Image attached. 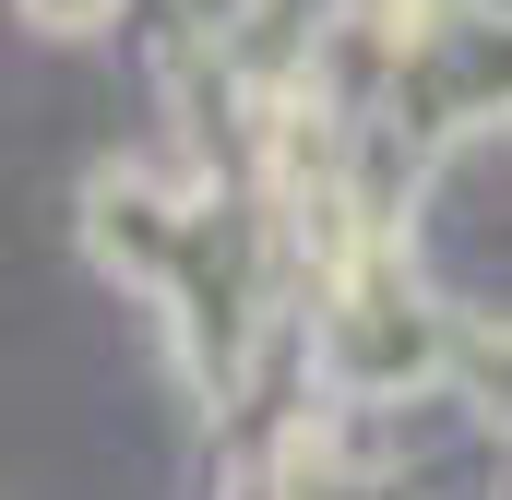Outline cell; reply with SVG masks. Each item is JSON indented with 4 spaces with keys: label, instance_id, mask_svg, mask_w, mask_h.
Here are the masks:
<instances>
[{
    "label": "cell",
    "instance_id": "obj_1",
    "mask_svg": "<svg viewBox=\"0 0 512 500\" xmlns=\"http://www.w3.org/2000/svg\"><path fill=\"white\" fill-rule=\"evenodd\" d=\"M36 12H48V24H96L108 0H36Z\"/></svg>",
    "mask_w": 512,
    "mask_h": 500
}]
</instances>
